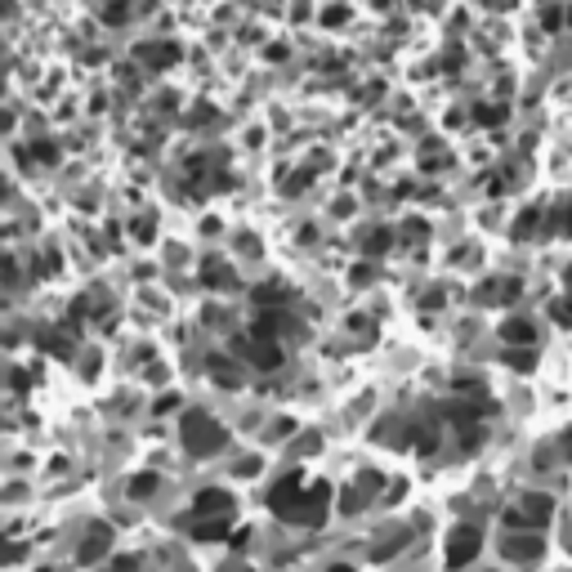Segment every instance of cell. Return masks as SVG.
I'll return each mask as SVG.
<instances>
[{
  "label": "cell",
  "mask_w": 572,
  "mask_h": 572,
  "mask_svg": "<svg viewBox=\"0 0 572 572\" xmlns=\"http://www.w3.org/2000/svg\"><path fill=\"white\" fill-rule=\"evenodd\" d=\"M112 572H139V568H135V559H117V563H112Z\"/></svg>",
  "instance_id": "18"
},
{
  "label": "cell",
  "mask_w": 572,
  "mask_h": 572,
  "mask_svg": "<svg viewBox=\"0 0 572 572\" xmlns=\"http://www.w3.org/2000/svg\"><path fill=\"white\" fill-rule=\"evenodd\" d=\"M103 541H108V532H103V527H94V532L86 536V545H81V563H90V559H99V554L108 550Z\"/></svg>",
  "instance_id": "12"
},
{
  "label": "cell",
  "mask_w": 572,
  "mask_h": 572,
  "mask_svg": "<svg viewBox=\"0 0 572 572\" xmlns=\"http://www.w3.org/2000/svg\"><path fill=\"white\" fill-rule=\"evenodd\" d=\"M179 443H184V452L188 456H215L219 447H224V425L210 416V412H201V407H188L184 416H179Z\"/></svg>",
  "instance_id": "2"
},
{
  "label": "cell",
  "mask_w": 572,
  "mask_h": 572,
  "mask_svg": "<svg viewBox=\"0 0 572 572\" xmlns=\"http://www.w3.org/2000/svg\"><path fill=\"white\" fill-rule=\"evenodd\" d=\"M563 228H568V233H572V206H568V215H563Z\"/></svg>",
  "instance_id": "21"
},
{
  "label": "cell",
  "mask_w": 572,
  "mask_h": 572,
  "mask_svg": "<svg viewBox=\"0 0 572 572\" xmlns=\"http://www.w3.org/2000/svg\"><path fill=\"white\" fill-rule=\"evenodd\" d=\"M550 514H554V496H550V492H527V496L505 514V523H510L514 532H519V527H532V532H536Z\"/></svg>",
  "instance_id": "3"
},
{
  "label": "cell",
  "mask_w": 572,
  "mask_h": 572,
  "mask_svg": "<svg viewBox=\"0 0 572 572\" xmlns=\"http://www.w3.org/2000/svg\"><path fill=\"white\" fill-rule=\"evenodd\" d=\"M331 572H349V568H331Z\"/></svg>",
  "instance_id": "22"
},
{
  "label": "cell",
  "mask_w": 572,
  "mask_h": 572,
  "mask_svg": "<svg viewBox=\"0 0 572 572\" xmlns=\"http://www.w3.org/2000/svg\"><path fill=\"white\" fill-rule=\"evenodd\" d=\"M389 246H394V233H389V228H372V233L363 237V250H367V255H385Z\"/></svg>",
  "instance_id": "11"
},
{
  "label": "cell",
  "mask_w": 572,
  "mask_h": 572,
  "mask_svg": "<svg viewBox=\"0 0 572 572\" xmlns=\"http://www.w3.org/2000/svg\"><path fill=\"white\" fill-rule=\"evenodd\" d=\"M228 510H233V496L219 492V487H206V492L197 496V514H206V519H224Z\"/></svg>",
  "instance_id": "8"
},
{
  "label": "cell",
  "mask_w": 572,
  "mask_h": 572,
  "mask_svg": "<svg viewBox=\"0 0 572 572\" xmlns=\"http://www.w3.org/2000/svg\"><path fill=\"white\" fill-rule=\"evenodd\" d=\"M327 496H331L327 483H309L305 487V474H286L268 492V505L282 519H291V523H318V519H327Z\"/></svg>",
  "instance_id": "1"
},
{
  "label": "cell",
  "mask_w": 572,
  "mask_h": 572,
  "mask_svg": "<svg viewBox=\"0 0 572 572\" xmlns=\"http://www.w3.org/2000/svg\"><path fill=\"white\" fill-rule=\"evenodd\" d=\"M241 354H246V363H250L255 372H273V367H282V349H277L268 336H250V340L241 345Z\"/></svg>",
  "instance_id": "6"
},
{
  "label": "cell",
  "mask_w": 572,
  "mask_h": 572,
  "mask_svg": "<svg viewBox=\"0 0 572 572\" xmlns=\"http://www.w3.org/2000/svg\"><path fill=\"white\" fill-rule=\"evenodd\" d=\"M545 554V541H541V532H510L505 541H501V559H510V563H536Z\"/></svg>",
  "instance_id": "5"
},
{
  "label": "cell",
  "mask_w": 572,
  "mask_h": 572,
  "mask_svg": "<svg viewBox=\"0 0 572 572\" xmlns=\"http://www.w3.org/2000/svg\"><path fill=\"white\" fill-rule=\"evenodd\" d=\"M559 452H563V456H572V429L563 434V443H559Z\"/></svg>",
  "instance_id": "19"
},
{
  "label": "cell",
  "mask_w": 572,
  "mask_h": 572,
  "mask_svg": "<svg viewBox=\"0 0 572 572\" xmlns=\"http://www.w3.org/2000/svg\"><path fill=\"white\" fill-rule=\"evenodd\" d=\"M550 314H554V323L572 327V300H559V305H550Z\"/></svg>",
  "instance_id": "17"
},
{
  "label": "cell",
  "mask_w": 572,
  "mask_h": 572,
  "mask_svg": "<svg viewBox=\"0 0 572 572\" xmlns=\"http://www.w3.org/2000/svg\"><path fill=\"white\" fill-rule=\"evenodd\" d=\"M478 550H483V532H478V523H461V527L452 532V541H447V568L456 572V568L474 563V559H478Z\"/></svg>",
  "instance_id": "4"
},
{
  "label": "cell",
  "mask_w": 572,
  "mask_h": 572,
  "mask_svg": "<svg viewBox=\"0 0 572 572\" xmlns=\"http://www.w3.org/2000/svg\"><path fill=\"white\" fill-rule=\"evenodd\" d=\"M135 59H139L143 68H152V72H166V68L179 63V45H170V41H148V45L135 50Z\"/></svg>",
  "instance_id": "7"
},
{
  "label": "cell",
  "mask_w": 572,
  "mask_h": 572,
  "mask_svg": "<svg viewBox=\"0 0 572 572\" xmlns=\"http://www.w3.org/2000/svg\"><path fill=\"white\" fill-rule=\"evenodd\" d=\"M210 376H215L224 389H237V385H241V372H233L228 358H210Z\"/></svg>",
  "instance_id": "10"
},
{
  "label": "cell",
  "mask_w": 572,
  "mask_h": 572,
  "mask_svg": "<svg viewBox=\"0 0 572 572\" xmlns=\"http://www.w3.org/2000/svg\"><path fill=\"white\" fill-rule=\"evenodd\" d=\"M206 282L210 286H224V291H228V286H237L233 268H224V264H206Z\"/></svg>",
  "instance_id": "14"
},
{
  "label": "cell",
  "mask_w": 572,
  "mask_h": 572,
  "mask_svg": "<svg viewBox=\"0 0 572 572\" xmlns=\"http://www.w3.org/2000/svg\"><path fill=\"white\" fill-rule=\"evenodd\" d=\"M563 286H568V296H572V268H568V273H563Z\"/></svg>",
  "instance_id": "20"
},
{
  "label": "cell",
  "mask_w": 572,
  "mask_h": 572,
  "mask_svg": "<svg viewBox=\"0 0 572 572\" xmlns=\"http://www.w3.org/2000/svg\"><path fill=\"white\" fill-rule=\"evenodd\" d=\"M501 340H505V345H523V349H532V345H536V327H532V323H523V318H510V323L501 327Z\"/></svg>",
  "instance_id": "9"
},
{
  "label": "cell",
  "mask_w": 572,
  "mask_h": 572,
  "mask_svg": "<svg viewBox=\"0 0 572 572\" xmlns=\"http://www.w3.org/2000/svg\"><path fill=\"white\" fill-rule=\"evenodd\" d=\"M568 23H572V10H568Z\"/></svg>",
  "instance_id": "23"
},
{
  "label": "cell",
  "mask_w": 572,
  "mask_h": 572,
  "mask_svg": "<svg viewBox=\"0 0 572 572\" xmlns=\"http://www.w3.org/2000/svg\"><path fill=\"white\" fill-rule=\"evenodd\" d=\"M157 492V474H139V478H130V496L135 501H148Z\"/></svg>",
  "instance_id": "15"
},
{
  "label": "cell",
  "mask_w": 572,
  "mask_h": 572,
  "mask_svg": "<svg viewBox=\"0 0 572 572\" xmlns=\"http://www.w3.org/2000/svg\"><path fill=\"white\" fill-rule=\"evenodd\" d=\"M224 532H228V527H224V519H206V523H197V527H192V536H197V541H224Z\"/></svg>",
  "instance_id": "13"
},
{
  "label": "cell",
  "mask_w": 572,
  "mask_h": 572,
  "mask_svg": "<svg viewBox=\"0 0 572 572\" xmlns=\"http://www.w3.org/2000/svg\"><path fill=\"white\" fill-rule=\"evenodd\" d=\"M505 363H510L514 372H532V354H527V349H510V354H505Z\"/></svg>",
  "instance_id": "16"
}]
</instances>
